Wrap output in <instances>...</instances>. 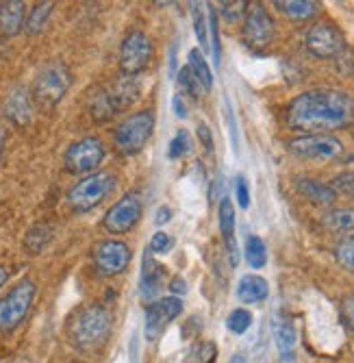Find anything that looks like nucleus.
<instances>
[{
  "mask_svg": "<svg viewBox=\"0 0 354 363\" xmlns=\"http://www.w3.org/2000/svg\"><path fill=\"white\" fill-rule=\"evenodd\" d=\"M354 120V101L337 89H311L296 96L287 109V124L304 135H329Z\"/></svg>",
  "mask_w": 354,
  "mask_h": 363,
  "instance_id": "nucleus-1",
  "label": "nucleus"
},
{
  "mask_svg": "<svg viewBox=\"0 0 354 363\" xmlns=\"http://www.w3.org/2000/svg\"><path fill=\"white\" fill-rule=\"evenodd\" d=\"M111 313L103 305H87L76 311L70 322V340L81 350H96L101 348L111 333Z\"/></svg>",
  "mask_w": 354,
  "mask_h": 363,
  "instance_id": "nucleus-2",
  "label": "nucleus"
},
{
  "mask_svg": "<svg viewBox=\"0 0 354 363\" xmlns=\"http://www.w3.org/2000/svg\"><path fill=\"white\" fill-rule=\"evenodd\" d=\"M142 87L137 77H122L115 83L96 89L89 98V113L96 122H107L111 118H115L120 111H124L126 107H131L137 96H139Z\"/></svg>",
  "mask_w": 354,
  "mask_h": 363,
  "instance_id": "nucleus-3",
  "label": "nucleus"
},
{
  "mask_svg": "<svg viewBox=\"0 0 354 363\" xmlns=\"http://www.w3.org/2000/svg\"><path fill=\"white\" fill-rule=\"evenodd\" d=\"M70 85H72L70 68L61 61H52L38 74L33 91L30 94H33L35 105H40L44 109H52L63 101V96L68 94Z\"/></svg>",
  "mask_w": 354,
  "mask_h": 363,
  "instance_id": "nucleus-4",
  "label": "nucleus"
},
{
  "mask_svg": "<svg viewBox=\"0 0 354 363\" xmlns=\"http://www.w3.org/2000/svg\"><path fill=\"white\" fill-rule=\"evenodd\" d=\"M152 130H154V113L150 109L137 111L133 116H128L124 122H120V126L113 133V144L120 155L133 157L146 148L148 140L152 138Z\"/></svg>",
  "mask_w": 354,
  "mask_h": 363,
  "instance_id": "nucleus-5",
  "label": "nucleus"
},
{
  "mask_svg": "<svg viewBox=\"0 0 354 363\" xmlns=\"http://www.w3.org/2000/svg\"><path fill=\"white\" fill-rule=\"evenodd\" d=\"M115 177L111 172H93L74 183L68 191V203L76 213H87L98 207L113 191Z\"/></svg>",
  "mask_w": 354,
  "mask_h": 363,
  "instance_id": "nucleus-6",
  "label": "nucleus"
},
{
  "mask_svg": "<svg viewBox=\"0 0 354 363\" xmlns=\"http://www.w3.org/2000/svg\"><path fill=\"white\" fill-rule=\"evenodd\" d=\"M35 291H38V287L33 281L22 279L3 296V298H0V331L11 333L24 322L30 305H33Z\"/></svg>",
  "mask_w": 354,
  "mask_h": 363,
  "instance_id": "nucleus-7",
  "label": "nucleus"
},
{
  "mask_svg": "<svg viewBox=\"0 0 354 363\" xmlns=\"http://www.w3.org/2000/svg\"><path fill=\"white\" fill-rule=\"evenodd\" d=\"M152 59V44L144 30H131L120 46V70L124 77L142 74Z\"/></svg>",
  "mask_w": 354,
  "mask_h": 363,
  "instance_id": "nucleus-8",
  "label": "nucleus"
},
{
  "mask_svg": "<svg viewBox=\"0 0 354 363\" xmlns=\"http://www.w3.org/2000/svg\"><path fill=\"white\" fill-rule=\"evenodd\" d=\"M105 159V146L98 138H83L74 142L63 157L70 174H93Z\"/></svg>",
  "mask_w": 354,
  "mask_h": 363,
  "instance_id": "nucleus-9",
  "label": "nucleus"
},
{
  "mask_svg": "<svg viewBox=\"0 0 354 363\" xmlns=\"http://www.w3.org/2000/svg\"><path fill=\"white\" fill-rule=\"evenodd\" d=\"M241 38L248 48L263 50L274 42V20L263 5H250L244 18Z\"/></svg>",
  "mask_w": 354,
  "mask_h": 363,
  "instance_id": "nucleus-10",
  "label": "nucleus"
},
{
  "mask_svg": "<svg viewBox=\"0 0 354 363\" xmlns=\"http://www.w3.org/2000/svg\"><path fill=\"white\" fill-rule=\"evenodd\" d=\"M144 213V203H142V198L137 194H126L122 196L120 201L105 213L103 218V226L107 233L111 235H124L128 233L142 218Z\"/></svg>",
  "mask_w": 354,
  "mask_h": 363,
  "instance_id": "nucleus-11",
  "label": "nucleus"
},
{
  "mask_svg": "<svg viewBox=\"0 0 354 363\" xmlns=\"http://www.w3.org/2000/svg\"><path fill=\"white\" fill-rule=\"evenodd\" d=\"M307 50L317 59H335L343 52L346 42L341 30L331 22H317L309 28L304 38Z\"/></svg>",
  "mask_w": 354,
  "mask_h": 363,
  "instance_id": "nucleus-12",
  "label": "nucleus"
},
{
  "mask_svg": "<svg viewBox=\"0 0 354 363\" xmlns=\"http://www.w3.org/2000/svg\"><path fill=\"white\" fill-rule=\"evenodd\" d=\"M183 313V303L178 296H168V298H159L146 307V324L144 333L148 342H156L164 335L166 328Z\"/></svg>",
  "mask_w": 354,
  "mask_h": 363,
  "instance_id": "nucleus-13",
  "label": "nucleus"
},
{
  "mask_svg": "<svg viewBox=\"0 0 354 363\" xmlns=\"http://www.w3.org/2000/svg\"><path fill=\"white\" fill-rule=\"evenodd\" d=\"M343 146L333 135H302L289 142V152L304 161H331L341 155Z\"/></svg>",
  "mask_w": 354,
  "mask_h": 363,
  "instance_id": "nucleus-14",
  "label": "nucleus"
},
{
  "mask_svg": "<svg viewBox=\"0 0 354 363\" xmlns=\"http://www.w3.org/2000/svg\"><path fill=\"white\" fill-rule=\"evenodd\" d=\"M131 263V248L120 240H105L93 248V266L103 277L122 274Z\"/></svg>",
  "mask_w": 354,
  "mask_h": 363,
  "instance_id": "nucleus-15",
  "label": "nucleus"
},
{
  "mask_svg": "<svg viewBox=\"0 0 354 363\" xmlns=\"http://www.w3.org/2000/svg\"><path fill=\"white\" fill-rule=\"evenodd\" d=\"M217 222H219V233H222L224 246H227V252H229L231 268H237L239 266V246H237V238H235V207H233L231 198H222L219 201Z\"/></svg>",
  "mask_w": 354,
  "mask_h": 363,
  "instance_id": "nucleus-16",
  "label": "nucleus"
},
{
  "mask_svg": "<svg viewBox=\"0 0 354 363\" xmlns=\"http://www.w3.org/2000/svg\"><path fill=\"white\" fill-rule=\"evenodd\" d=\"M33 109H35L33 94L26 87H16L5 101V116L16 126H28L30 120H33Z\"/></svg>",
  "mask_w": 354,
  "mask_h": 363,
  "instance_id": "nucleus-17",
  "label": "nucleus"
},
{
  "mask_svg": "<svg viewBox=\"0 0 354 363\" xmlns=\"http://www.w3.org/2000/svg\"><path fill=\"white\" fill-rule=\"evenodd\" d=\"M272 333H274V344L278 348V359L280 363H296V328L294 324L285 320V318H276L272 324Z\"/></svg>",
  "mask_w": 354,
  "mask_h": 363,
  "instance_id": "nucleus-18",
  "label": "nucleus"
},
{
  "mask_svg": "<svg viewBox=\"0 0 354 363\" xmlns=\"http://www.w3.org/2000/svg\"><path fill=\"white\" fill-rule=\"evenodd\" d=\"M26 24V5L22 0L0 3V38H13Z\"/></svg>",
  "mask_w": 354,
  "mask_h": 363,
  "instance_id": "nucleus-19",
  "label": "nucleus"
},
{
  "mask_svg": "<svg viewBox=\"0 0 354 363\" xmlns=\"http://www.w3.org/2000/svg\"><path fill=\"white\" fill-rule=\"evenodd\" d=\"M164 266L152 261L150 250L144 257V270H142V281H139V296L144 303H154V298L159 296L161 287H164Z\"/></svg>",
  "mask_w": 354,
  "mask_h": 363,
  "instance_id": "nucleus-20",
  "label": "nucleus"
},
{
  "mask_svg": "<svg viewBox=\"0 0 354 363\" xmlns=\"http://www.w3.org/2000/svg\"><path fill=\"white\" fill-rule=\"evenodd\" d=\"M270 296V285L259 274H244L237 283V298L244 305L263 303Z\"/></svg>",
  "mask_w": 354,
  "mask_h": 363,
  "instance_id": "nucleus-21",
  "label": "nucleus"
},
{
  "mask_svg": "<svg viewBox=\"0 0 354 363\" xmlns=\"http://www.w3.org/2000/svg\"><path fill=\"white\" fill-rule=\"evenodd\" d=\"M321 222H324V226L333 235H339L343 240H354V209L350 207L331 209L329 213H324Z\"/></svg>",
  "mask_w": 354,
  "mask_h": 363,
  "instance_id": "nucleus-22",
  "label": "nucleus"
},
{
  "mask_svg": "<svg viewBox=\"0 0 354 363\" xmlns=\"http://www.w3.org/2000/svg\"><path fill=\"white\" fill-rule=\"evenodd\" d=\"M296 189L300 196H304L307 201L317 203V205H333L337 201V191L333 185H326L317 179H298Z\"/></svg>",
  "mask_w": 354,
  "mask_h": 363,
  "instance_id": "nucleus-23",
  "label": "nucleus"
},
{
  "mask_svg": "<svg viewBox=\"0 0 354 363\" xmlns=\"http://www.w3.org/2000/svg\"><path fill=\"white\" fill-rule=\"evenodd\" d=\"M276 7L292 20H311L319 11V5L313 0H280Z\"/></svg>",
  "mask_w": 354,
  "mask_h": 363,
  "instance_id": "nucleus-24",
  "label": "nucleus"
},
{
  "mask_svg": "<svg viewBox=\"0 0 354 363\" xmlns=\"http://www.w3.org/2000/svg\"><path fill=\"white\" fill-rule=\"evenodd\" d=\"M244 255H246V261H248V266L252 270L266 268V263H268V250H266V242L259 235H250L246 240Z\"/></svg>",
  "mask_w": 354,
  "mask_h": 363,
  "instance_id": "nucleus-25",
  "label": "nucleus"
},
{
  "mask_svg": "<svg viewBox=\"0 0 354 363\" xmlns=\"http://www.w3.org/2000/svg\"><path fill=\"white\" fill-rule=\"evenodd\" d=\"M189 70L194 72V77L200 81V85L209 91L213 87V72L209 68V63L202 55L200 48H191L189 50Z\"/></svg>",
  "mask_w": 354,
  "mask_h": 363,
  "instance_id": "nucleus-26",
  "label": "nucleus"
},
{
  "mask_svg": "<svg viewBox=\"0 0 354 363\" xmlns=\"http://www.w3.org/2000/svg\"><path fill=\"white\" fill-rule=\"evenodd\" d=\"M50 240H52V226H50V224H35V226L26 233V238H24L26 252H30V255L42 252V250L48 246Z\"/></svg>",
  "mask_w": 354,
  "mask_h": 363,
  "instance_id": "nucleus-27",
  "label": "nucleus"
},
{
  "mask_svg": "<svg viewBox=\"0 0 354 363\" xmlns=\"http://www.w3.org/2000/svg\"><path fill=\"white\" fill-rule=\"evenodd\" d=\"M191 20H194V30H196V38L202 46V52H207L211 46L209 42V13L205 11V5L194 3L191 5Z\"/></svg>",
  "mask_w": 354,
  "mask_h": 363,
  "instance_id": "nucleus-28",
  "label": "nucleus"
},
{
  "mask_svg": "<svg viewBox=\"0 0 354 363\" xmlns=\"http://www.w3.org/2000/svg\"><path fill=\"white\" fill-rule=\"evenodd\" d=\"M52 9H55V3H40V5H35L33 9H30V13L26 16V24H24L26 33H30V35L40 33L46 26Z\"/></svg>",
  "mask_w": 354,
  "mask_h": 363,
  "instance_id": "nucleus-29",
  "label": "nucleus"
},
{
  "mask_svg": "<svg viewBox=\"0 0 354 363\" xmlns=\"http://www.w3.org/2000/svg\"><path fill=\"white\" fill-rule=\"evenodd\" d=\"M176 83H178V87H181V91H185L187 96H191V98H200V94H202V85H200V81L194 77V72L189 70V65H183V68L178 70V74H176Z\"/></svg>",
  "mask_w": 354,
  "mask_h": 363,
  "instance_id": "nucleus-30",
  "label": "nucleus"
},
{
  "mask_svg": "<svg viewBox=\"0 0 354 363\" xmlns=\"http://www.w3.org/2000/svg\"><path fill=\"white\" fill-rule=\"evenodd\" d=\"M227 326L233 335H244L252 326V313L248 309H233L227 318Z\"/></svg>",
  "mask_w": 354,
  "mask_h": 363,
  "instance_id": "nucleus-31",
  "label": "nucleus"
},
{
  "mask_svg": "<svg viewBox=\"0 0 354 363\" xmlns=\"http://www.w3.org/2000/svg\"><path fill=\"white\" fill-rule=\"evenodd\" d=\"M215 354H217L215 344H211V342H198L194 348L189 350L185 363H213L215 361Z\"/></svg>",
  "mask_w": 354,
  "mask_h": 363,
  "instance_id": "nucleus-32",
  "label": "nucleus"
},
{
  "mask_svg": "<svg viewBox=\"0 0 354 363\" xmlns=\"http://www.w3.org/2000/svg\"><path fill=\"white\" fill-rule=\"evenodd\" d=\"M335 259L343 270L354 274V240H341L335 248Z\"/></svg>",
  "mask_w": 354,
  "mask_h": 363,
  "instance_id": "nucleus-33",
  "label": "nucleus"
},
{
  "mask_svg": "<svg viewBox=\"0 0 354 363\" xmlns=\"http://www.w3.org/2000/svg\"><path fill=\"white\" fill-rule=\"evenodd\" d=\"M191 150V138L187 130H178V133L172 138L170 146H168V159L176 161L181 157H185L187 152Z\"/></svg>",
  "mask_w": 354,
  "mask_h": 363,
  "instance_id": "nucleus-34",
  "label": "nucleus"
},
{
  "mask_svg": "<svg viewBox=\"0 0 354 363\" xmlns=\"http://www.w3.org/2000/svg\"><path fill=\"white\" fill-rule=\"evenodd\" d=\"M248 3L239 0V3H219V16L227 20L229 24H235L237 20L246 18V11H248Z\"/></svg>",
  "mask_w": 354,
  "mask_h": 363,
  "instance_id": "nucleus-35",
  "label": "nucleus"
},
{
  "mask_svg": "<svg viewBox=\"0 0 354 363\" xmlns=\"http://www.w3.org/2000/svg\"><path fill=\"white\" fill-rule=\"evenodd\" d=\"M207 13H209V30H211V55H213V63L219 68V57H222V52H219V30H217V11H215V7H209L207 9Z\"/></svg>",
  "mask_w": 354,
  "mask_h": 363,
  "instance_id": "nucleus-36",
  "label": "nucleus"
},
{
  "mask_svg": "<svg viewBox=\"0 0 354 363\" xmlns=\"http://www.w3.org/2000/svg\"><path fill=\"white\" fill-rule=\"evenodd\" d=\"M172 248H174V238L168 235L166 230H156L150 240V246H148V250L152 255H168Z\"/></svg>",
  "mask_w": 354,
  "mask_h": 363,
  "instance_id": "nucleus-37",
  "label": "nucleus"
},
{
  "mask_svg": "<svg viewBox=\"0 0 354 363\" xmlns=\"http://www.w3.org/2000/svg\"><path fill=\"white\" fill-rule=\"evenodd\" d=\"M235 196H237V205L241 209L250 207V187H248V181L244 177L235 179Z\"/></svg>",
  "mask_w": 354,
  "mask_h": 363,
  "instance_id": "nucleus-38",
  "label": "nucleus"
},
{
  "mask_svg": "<svg viewBox=\"0 0 354 363\" xmlns=\"http://www.w3.org/2000/svg\"><path fill=\"white\" fill-rule=\"evenodd\" d=\"M335 191L339 194H346V196H350V198H354V172H343V174H339L337 179H335Z\"/></svg>",
  "mask_w": 354,
  "mask_h": 363,
  "instance_id": "nucleus-39",
  "label": "nucleus"
},
{
  "mask_svg": "<svg viewBox=\"0 0 354 363\" xmlns=\"http://www.w3.org/2000/svg\"><path fill=\"white\" fill-rule=\"evenodd\" d=\"M198 140H200V144L205 146V150L207 152H211L213 150V135H211V128L207 126V124H198Z\"/></svg>",
  "mask_w": 354,
  "mask_h": 363,
  "instance_id": "nucleus-40",
  "label": "nucleus"
},
{
  "mask_svg": "<svg viewBox=\"0 0 354 363\" xmlns=\"http://www.w3.org/2000/svg\"><path fill=\"white\" fill-rule=\"evenodd\" d=\"M341 311H343V320H346V324H348V326L352 328V331H354V296H350V298H346V301H343Z\"/></svg>",
  "mask_w": 354,
  "mask_h": 363,
  "instance_id": "nucleus-41",
  "label": "nucleus"
},
{
  "mask_svg": "<svg viewBox=\"0 0 354 363\" xmlns=\"http://www.w3.org/2000/svg\"><path fill=\"white\" fill-rule=\"evenodd\" d=\"M172 220V209L168 207V205H161L159 209H156V213H154V224L156 226H164V224H168Z\"/></svg>",
  "mask_w": 354,
  "mask_h": 363,
  "instance_id": "nucleus-42",
  "label": "nucleus"
},
{
  "mask_svg": "<svg viewBox=\"0 0 354 363\" xmlns=\"http://www.w3.org/2000/svg\"><path fill=\"white\" fill-rule=\"evenodd\" d=\"M172 109H174L176 118H181V120H185V118L189 116L187 105L183 103V96H174V98H172Z\"/></svg>",
  "mask_w": 354,
  "mask_h": 363,
  "instance_id": "nucleus-43",
  "label": "nucleus"
},
{
  "mask_svg": "<svg viewBox=\"0 0 354 363\" xmlns=\"http://www.w3.org/2000/svg\"><path fill=\"white\" fill-rule=\"evenodd\" d=\"M170 291H172V294H185V291H187V283H185V279L174 277V279L170 281Z\"/></svg>",
  "mask_w": 354,
  "mask_h": 363,
  "instance_id": "nucleus-44",
  "label": "nucleus"
},
{
  "mask_svg": "<svg viewBox=\"0 0 354 363\" xmlns=\"http://www.w3.org/2000/svg\"><path fill=\"white\" fill-rule=\"evenodd\" d=\"M170 74L176 77L178 70H176V46H172V55H170Z\"/></svg>",
  "mask_w": 354,
  "mask_h": 363,
  "instance_id": "nucleus-45",
  "label": "nucleus"
},
{
  "mask_svg": "<svg viewBox=\"0 0 354 363\" xmlns=\"http://www.w3.org/2000/svg\"><path fill=\"white\" fill-rule=\"evenodd\" d=\"M7 279H9V272H7L3 266H0V287H3V285L7 283Z\"/></svg>",
  "mask_w": 354,
  "mask_h": 363,
  "instance_id": "nucleus-46",
  "label": "nucleus"
},
{
  "mask_svg": "<svg viewBox=\"0 0 354 363\" xmlns=\"http://www.w3.org/2000/svg\"><path fill=\"white\" fill-rule=\"evenodd\" d=\"M5 138H7V133H5V128L0 126V155H3V148H5Z\"/></svg>",
  "mask_w": 354,
  "mask_h": 363,
  "instance_id": "nucleus-47",
  "label": "nucleus"
},
{
  "mask_svg": "<svg viewBox=\"0 0 354 363\" xmlns=\"http://www.w3.org/2000/svg\"><path fill=\"white\" fill-rule=\"evenodd\" d=\"M231 363H244V357H233Z\"/></svg>",
  "mask_w": 354,
  "mask_h": 363,
  "instance_id": "nucleus-48",
  "label": "nucleus"
}]
</instances>
